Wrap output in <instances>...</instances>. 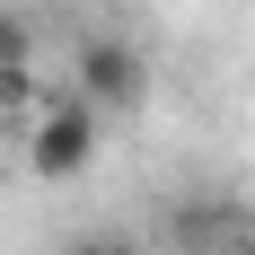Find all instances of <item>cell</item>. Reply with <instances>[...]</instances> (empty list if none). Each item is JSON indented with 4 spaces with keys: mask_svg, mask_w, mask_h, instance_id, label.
<instances>
[{
    "mask_svg": "<svg viewBox=\"0 0 255 255\" xmlns=\"http://www.w3.org/2000/svg\"><path fill=\"white\" fill-rule=\"evenodd\" d=\"M18 62H35V18L0 0V71H18Z\"/></svg>",
    "mask_w": 255,
    "mask_h": 255,
    "instance_id": "obj_4",
    "label": "cell"
},
{
    "mask_svg": "<svg viewBox=\"0 0 255 255\" xmlns=\"http://www.w3.org/2000/svg\"><path fill=\"white\" fill-rule=\"evenodd\" d=\"M44 79H35V62H18V71H0V115H44Z\"/></svg>",
    "mask_w": 255,
    "mask_h": 255,
    "instance_id": "obj_3",
    "label": "cell"
},
{
    "mask_svg": "<svg viewBox=\"0 0 255 255\" xmlns=\"http://www.w3.org/2000/svg\"><path fill=\"white\" fill-rule=\"evenodd\" d=\"M71 97H88L97 115H132V106L150 97V62L132 35H79L71 53Z\"/></svg>",
    "mask_w": 255,
    "mask_h": 255,
    "instance_id": "obj_2",
    "label": "cell"
},
{
    "mask_svg": "<svg viewBox=\"0 0 255 255\" xmlns=\"http://www.w3.org/2000/svg\"><path fill=\"white\" fill-rule=\"evenodd\" d=\"M97 141H106V115L88 97H53L44 115H26V176L35 185H71V176H88L97 167Z\"/></svg>",
    "mask_w": 255,
    "mask_h": 255,
    "instance_id": "obj_1",
    "label": "cell"
},
{
    "mask_svg": "<svg viewBox=\"0 0 255 255\" xmlns=\"http://www.w3.org/2000/svg\"><path fill=\"white\" fill-rule=\"evenodd\" d=\"M220 255H255V238H238V247H220Z\"/></svg>",
    "mask_w": 255,
    "mask_h": 255,
    "instance_id": "obj_5",
    "label": "cell"
}]
</instances>
